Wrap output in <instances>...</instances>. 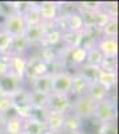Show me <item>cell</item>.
Returning a JSON list of instances; mask_svg holds the SVG:
<instances>
[{"instance_id": "obj_1", "label": "cell", "mask_w": 119, "mask_h": 134, "mask_svg": "<svg viewBox=\"0 0 119 134\" xmlns=\"http://www.w3.org/2000/svg\"><path fill=\"white\" fill-rule=\"evenodd\" d=\"M99 122V125L115 124L116 121V103L114 97H110L102 102L96 103V109L94 113V118Z\"/></svg>"}, {"instance_id": "obj_2", "label": "cell", "mask_w": 119, "mask_h": 134, "mask_svg": "<svg viewBox=\"0 0 119 134\" xmlns=\"http://www.w3.org/2000/svg\"><path fill=\"white\" fill-rule=\"evenodd\" d=\"M95 109H96V103L94 102V100H92L87 94L82 95V97L72 98V109H71V113L75 114L79 119H82L83 122L94 118Z\"/></svg>"}, {"instance_id": "obj_3", "label": "cell", "mask_w": 119, "mask_h": 134, "mask_svg": "<svg viewBox=\"0 0 119 134\" xmlns=\"http://www.w3.org/2000/svg\"><path fill=\"white\" fill-rule=\"evenodd\" d=\"M26 28H27V24L23 19V15L15 12V11L5 15L3 23H2V30H4L7 34H9L12 38L23 36Z\"/></svg>"}, {"instance_id": "obj_4", "label": "cell", "mask_w": 119, "mask_h": 134, "mask_svg": "<svg viewBox=\"0 0 119 134\" xmlns=\"http://www.w3.org/2000/svg\"><path fill=\"white\" fill-rule=\"evenodd\" d=\"M71 109H72V98L70 95L55 94V93L50 94L48 105H47L48 113L67 115L68 113H71Z\"/></svg>"}, {"instance_id": "obj_5", "label": "cell", "mask_w": 119, "mask_h": 134, "mask_svg": "<svg viewBox=\"0 0 119 134\" xmlns=\"http://www.w3.org/2000/svg\"><path fill=\"white\" fill-rule=\"evenodd\" d=\"M71 83H72V72L68 70H63L52 75V93L70 95Z\"/></svg>"}, {"instance_id": "obj_6", "label": "cell", "mask_w": 119, "mask_h": 134, "mask_svg": "<svg viewBox=\"0 0 119 134\" xmlns=\"http://www.w3.org/2000/svg\"><path fill=\"white\" fill-rule=\"evenodd\" d=\"M46 74H48V64L46 62H43L41 59H39L38 57H29L28 55V66L26 70L24 79L32 81Z\"/></svg>"}, {"instance_id": "obj_7", "label": "cell", "mask_w": 119, "mask_h": 134, "mask_svg": "<svg viewBox=\"0 0 119 134\" xmlns=\"http://www.w3.org/2000/svg\"><path fill=\"white\" fill-rule=\"evenodd\" d=\"M39 8L43 23H55L60 16V2H40Z\"/></svg>"}, {"instance_id": "obj_8", "label": "cell", "mask_w": 119, "mask_h": 134, "mask_svg": "<svg viewBox=\"0 0 119 134\" xmlns=\"http://www.w3.org/2000/svg\"><path fill=\"white\" fill-rule=\"evenodd\" d=\"M8 64H9V72L15 74L20 79H24L26 70L28 66V55H9Z\"/></svg>"}, {"instance_id": "obj_9", "label": "cell", "mask_w": 119, "mask_h": 134, "mask_svg": "<svg viewBox=\"0 0 119 134\" xmlns=\"http://www.w3.org/2000/svg\"><path fill=\"white\" fill-rule=\"evenodd\" d=\"M23 86H26L24 79H20L19 76H16L12 72H8L3 78H0V91H2V94L9 95Z\"/></svg>"}, {"instance_id": "obj_10", "label": "cell", "mask_w": 119, "mask_h": 134, "mask_svg": "<svg viewBox=\"0 0 119 134\" xmlns=\"http://www.w3.org/2000/svg\"><path fill=\"white\" fill-rule=\"evenodd\" d=\"M96 47L99 48L104 59H118V39L116 38H102L96 43Z\"/></svg>"}, {"instance_id": "obj_11", "label": "cell", "mask_w": 119, "mask_h": 134, "mask_svg": "<svg viewBox=\"0 0 119 134\" xmlns=\"http://www.w3.org/2000/svg\"><path fill=\"white\" fill-rule=\"evenodd\" d=\"M46 27L44 24H38V26H29L26 28L23 36L26 38V40L28 42V44L32 47V46H40V43L43 40V38H44L46 35Z\"/></svg>"}, {"instance_id": "obj_12", "label": "cell", "mask_w": 119, "mask_h": 134, "mask_svg": "<svg viewBox=\"0 0 119 134\" xmlns=\"http://www.w3.org/2000/svg\"><path fill=\"white\" fill-rule=\"evenodd\" d=\"M29 91H36V93H41V94H52V75L46 74L43 76H39L36 79L29 81Z\"/></svg>"}, {"instance_id": "obj_13", "label": "cell", "mask_w": 119, "mask_h": 134, "mask_svg": "<svg viewBox=\"0 0 119 134\" xmlns=\"http://www.w3.org/2000/svg\"><path fill=\"white\" fill-rule=\"evenodd\" d=\"M8 97L11 99V102H12V106L16 110H24V109L31 107L29 106V90L26 86L17 88L16 91L9 94Z\"/></svg>"}, {"instance_id": "obj_14", "label": "cell", "mask_w": 119, "mask_h": 134, "mask_svg": "<svg viewBox=\"0 0 119 134\" xmlns=\"http://www.w3.org/2000/svg\"><path fill=\"white\" fill-rule=\"evenodd\" d=\"M64 18V24H66V32H83L86 30V23L84 19L82 16V14L79 11H75V12L63 16Z\"/></svg>"}, {"instance_id": "obj_15", "label": "cell", "mask_w": 119, "mask_h": 134, "mask_svg": "<svg viewBox=\"0 0 119 134\" xmlns=\"http://www.w3.org/2000/svg\"><path fill=\"white\" fill-rule=\"evenodd\" d=\"M64 118L66 115L48 113L46 118V129L51 134H64Z\"/></svg>"}, {"instance_id": "obj_16", "label": "cell", "mask_w": 119, "mask_h": 134, "mask_svg": "<svg viewBox=\"0 0 119 134\" xmlns=\"http://www.w3.org/2000/svg\"><path fill=\"white\" fill-rule=\"evenodd\" d=\"M90 83L84 79V78L76 71L72 74V83H71V93L70 97L71 98H76V97H82L87 94Z\"/></svg>"}, {"instance_id": "obj_17", "label": "cell", "mask_w": 119, "mask_h": 134, "mask_svg": "<svg viewBox=\"0 0 119 134\" xmlns=\"http://www.w3.org/2000/svg\"><path fill=\"white\" fill-rule=\"evenodd\" d=\"M62 38H63V32L59 31L56 27L47 30L44 38H43L41 43L39 47L43 48H58L59 44H62Z\"/></svg>"}, {"instance_id": "obj_18", "label": "cell", "mask_w": 119, "mask_h": 134, "mask_svg": "<svg viewBox=\"0 0 119 134\" xmlns=\"http://www.w3.org/2000/svg\"><path fill=\"white\" fill-rule=\"evenodd\" d=\"M23 19H24V21H26L27 27H29V26H38V24H41V23H43V20H41V16H40L39 3L29 2L28 8L23 12Z\"/></svg>"}, {"instance_id": "obj_19", "label": "cell", "mask_w": 119, "mask_h": 134, "mask_svg": "<svg viewBox=\"0 0 119 134\" xmlns=\"http://www.w3.org/2000/svg\"><path fill=\"white\" fill-rule=\"evenodd\" d=\"M110 90L106 88L102 83L99 82H95V83H91L88 86V90H87V95L94 100L95 103H99L102 100L110 98Z\"/></svg>"}, {"instance_id": "obj_20", "label": "cell", "mask_w": 119, "mask_h": 134, "mask_svg": "<svg viewBox=\"0 0 119 134\" xmlns=\"http://www.w3.org/2000/svg\"><path fill=\"white\" fill-rule=\"evenodd\" d=\"M31 46L26 40L24 36L12 38V43L9 47V55H28Z\"/></svg>"}, {"instance_id": "obj_21", "label": "cell", "mask_w": 119, "mask_h": 134, "mask_svg": "<svg viewBox=\"0 0 119 134\" xmlns=\"http://www.w3.org/2000/svg\"><path fill=\"white\" fill-rule=\"evenodd\" d=\"M23 127H24V119L20 117H12L4 119V127L3 133L4 134H23Z\"/></svg>"}, {"instance_id": "obj_22", "label": "cell", "mask_w": 119, "mask_h": 134, "mask_svg": "<svg viewBox=\"0 0 119 134\" xmlns=\"http://www.w3.org/2000/svg\"><path fill=\"white\" fill-rule=\"evenodd\" d=\"M83 130V121L75 114L68 113L64 118V134H74Z\"/></svg>"}, {"instance_id": "obj_23", "label": "cell", "mask_w": 119, "mask_h": 134, "mask_svg": "<svg viewBox=\"0 0 119 134\" xmlns=\"http://www.w3.org/2000/svg\"><path fill=\"white\" fill-rule=\"evenodd\" d=\"M47 129L46 125L38 122L35 119H24V127H23V134H46Z\"/></svg>"}, {"instance_id": "obj_24", "label": "cell", "mask_w": 119, "mask_h": 134, "mask_svg": "<svg viewBox=\"0 0 119 134\" xmlns=\"http://www.w3.org/2000/svg\"><path fill=\"white\" fill-rule=\"evenodd\" d=\"M99 71H100L99 67H94V66H90V64H83L82 67H79V70H78V72H79L90 85L98 82Z\"/></svg>"}, {"instance_id": "obj_25", "label": "cell", "mask_w": 119, "mask_h": 134, "mask_svg": "<svg viewBox=\"0 0 119 134\" xmlns=\"http://www.w3.org/2000/svg\"><path fill=\"white\" fill-rule=\"evenodd\" d=\"M98 82L102 83L106 88H109V90L111 91L112 88L116 86L118 74H116V72H112V71L100 70V71H99V76H98Z\"/></svg>"}, {"instance_id": "obj_26", "label": "cell", "mask_w": 119, "mask_h": 134, "mask_svg": "<svg viewBox=\"0 0 119 134\" xmlns=\"http://www.w3.org/2000/svg\"><path fill=\"white\" fill-rule=\"evenodd\" d=\"M50 95L36 91H29V106L32 109H47Z\"/></svg>"}, {"instance_id": "obj_27", "label": "cell", "mask_w": 119, "mask_h": 134, "mask_svg": "<svg viewBox=\"0 0 119 134\" xmlns=\"http://www.w3.org/2000/svg\"><path fill=\"white\" fill-rule=\"evenodd\" d=\"M102 38H118V20L116 18H109V20L100 27Z\"/></svg>"}, {"instance_id": "obj_28", "label": "cell", "mask_w": 119, "mask_h": 134, "mask_svg": "<svg viewBox=\"0 0 119 134\" xmlns=\"http://www.w3.org/2000/svg\"><path fill=\"white\" fill-rule=\"evenodd\" d=\"M103 60H104L103 55H102V52L99 51V48L96 46H94L90 50H87V60H86V64H90V66H94V67H99L100 69Z\"/></svg>"}, {"instance_id": "obj_29", "label": "cell", "mask_w": 119, "mask_h": 134, "mask_svg": "<svg viewBox=\"0 0 119 134\" xmlns=\"http://www.w3.org/2000/svg\"><path fill=\"white\" fill-rule=\"evenodd\" d=\"M11 43H12V36L0 28V57H9Z\"/></svg>"}, {"instance_id": "obj_30", "label": "cell", "mask_w": 119, "mask_h": 134, "mask_svg": "<svg viewBox=\"0 0 119 134\" xmlns=\"http://www.w3.org/2000/svg\"><path fill=\"white\" fill-rule=\"evenodd\" d=\"M12 107H14L12 102H11V99H9L8 95H5V94L0 95V115H2V117L5 115Z\"/></svg>"}, {"instance_id": "obj_31", "label": "cell", "mask_w": 119, "mask_h": 134, "mask_svg": "<svg viewBox=\"0 0 119 134\" xmlns=\"http://www.w3.org/2000/svg\"><path fill=\"white\" fill-rule=\"evenodd\" d=\"M100 70L116 72V59H104L100 66Z\"/></svg>"}, {"instance_id": "obj_32", "label": "cell", "mask_w": 119, "mask_h": 134, "mask_svg": "<svg viewBox=\"0 0 119 134\" xmlns=\"http://www.w3.org/2000/svg\"><path fill=\"white\" fill-rule=\"evenodd\" d=\"M98 134H116V126L115 124H107V125H99Z\"/></svg>"}, {"instance_id": "obj_33", "label": "cell", "mask_w": 119, "mask_h": 134, "mask_svg": "<svg viewBox=\"0 0 119 134\" xmlns=\"http://www.w3.org/2000/svg\"><path fill=\"white\" fill-rule=\"evenodd\" d=\"M3 127H4V118L0 115V133H3Z\"/></svg>"}, {"instance_id": "obj_34", "label": "cell", "mask_w": 119, "mask_h": 134, "mask_svg": "<svg viewBox=\"0 0 119 134\" xmlns=\"http://www.w3.org/2000/svg\"><path fill=\"white\" fill-rule=\"evenodd\" d=\"M74 134H88L87 131H84V130H80V131H78V133H74Z\"/></svg>"}]
</instances>
